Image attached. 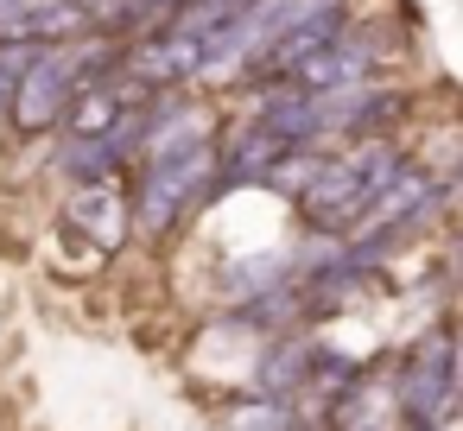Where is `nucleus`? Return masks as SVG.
Listing matches in <instances>:
<instances>
[{"label": "nucleus", "mask_w": 463, "mask_h": 431, "mask_svg": "<svg viewBox=\"0 0 463 431\" xmlns=\"http://www.w3.org/2000/svg\"><path fill=\"white\" fill-rule=\"evenodd\" d=\"M128 191H134V241H146V248L178 241L203 210L222 203V191H216V140L140 159L128 172Z\"/></svg>", "instance_id": "obj_2"}, {"label": "nucleus", "mask_w": 463, "mask_h": 431, "mask_svg": "<svg viewBox=\"0 0 463 431\" xmlns=\"http://www.w3.org/2000/svg\"><path fill=\"white\" fill-rule=\"evenodd\" d=\"M292 431H324V425H311V418H292Z\"/></svg>", "instance_id": "obj_11"}, {"label": "nucleus", "mask_w": 463, "mask_h": 431, "mask_svg": "<svg viewBox=\"0 0 463 431\" xmlns=\"http://www.w3.org/2000/svg\"><path fill=\"white\" fill-rule=\"evenodd\" d=\"M387 64H400L393 58V39H387V26H368L362 14L324 45V52H311L292 77H286V89H343V83H368V77H387Z\"/></svg>", "instance_id": "obj_5"}, {"label": "nucleus", "mask_w": 463, "mask_h": 431, "mask_svg": "<svg viewBox=\"0 0 463 431\" xmlns=\"http://www.w3.org/2000/svg\"><path fill=\"white\" fill-rule=\"evenodd\" d=\"M438 216H444L450 229H463V159H457V172L444 178V203H438Z\"/></svg>", "instance_id": "obj_7"}, {"label": "nucleus", "mask_w": 463, "mask_h": 431, "mask_svg": "<svg viewBox=\"0 0 463 431\" xmlns=\"http://www.w3.org/2000/svg\"><path fill=\"white\" fill-rule=\"evenodd\" d=\"M393 399L406 431H444L457 418V317H431L393 361Z\"/></svg>", "instance_id": "obj_3"}, {"label": "nucleus", "mask_w": 463, "mask_h": 431, "mask_svg": "<svg viewBox=\"0 0 463 431\" xmlns=\"http://www.w3.org/2000/svg\"><path fill=\"white\" fill-rule=\"evenodd\" d=\"M7 146H14V127H7V108H0V159H7Z\"/></svg>", "instance_id": "obj_10"}, {"label": "nucleus", "mask_w": 463, "mask_h": 431, "mask_svg": "<svg viewBox=\"0 0 463 431\" xmlns=\"http://www.w3.org/2000/svg\"><path fill=\"white\" fill-rule=\"evenodd\" d=\"M311 330H286V336H267L260 342V368H254V393L260 399H298L305 393V374H311Z\"/></svg>", "instance_id": "obj_6"}, {"label": "nucleus", "mask_w": 463, "mask_h": 431, "mask_svg": "<svg viewBox=\"0 0 463 431\" xmlns=\"http://www.w3.org/2000/svg\"><path fill=\"white\" fill-rule=\"evenodd\" d=\"M406 140H349V146H330L324 165L311 172V184L292 197L298 210V229L317 235V241H349L368 216V203L406 172Z\"/></svg>", "instance_id": "obj_1"}, {"label": "nucleus", "mask_w": 463, "mask_h": 431, "mask_svg": "<svg viewBox=\"0 0 463 431\" xmlns=\"http://www.w3.org/2000/svg\"><path fill=\"white\" fill-rule=\"evenodd\" d=\"M58 229H64L71 241H83L96 260H115V254L134 241V191H128V178H90V184H64Z\"/></svg>", "instance_id": "obj_4"}, {"label": "nucleus", "mask_w": 463, "mask_h": 431, "mask_svg": "<svg viewBox=\"0 0 463 431\" xmlns=\"http://www.w3.org/2000/svg\"><path fill=\"white\" fill-rule=\"evenodd\" d=\"M450 286L463 292V229H457V248H450Z\"/></svg>", "instance_id": "obj_8"}, {"label": "nucleus", "mask_w": 463, "mask_h": 431, "mask_svg": "<svg viewBox=\"0 0 463 431\" xmlns=\"http://www.w3.org/2000/svg\"><path fill=\"white\" fill-rule=\"evenodd\" d=\"M457 412H463V317H457Z\"/></svg>", "instance_id": "obj_9"}]
</instances>
